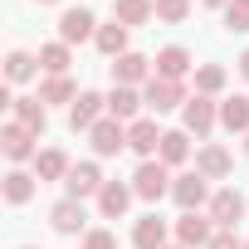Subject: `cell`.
<instances>
[{"label":"cell","mask_w":249,"mask_h":249,"mask_svg":"<svg viewBox=\"0 0 249 249\" xmlns=\"http://www.w3.org/2000/svg\"><path fill=\"white\" fill-rule=\"evenodd\" d=\"M147 98L137 93V88H122V83H112V93H107V117H117V122H137V107H142Z\"/></svg>","instance_id":"cell-16"},{"label":"cell","mask_w":249,"mask_h":249,"mask_svg":"<svg viewBox=\"0 0 249 249\" xmlns=\"http://www.w3.org/2000/svg\"><path fill=\"white\" fill-rule=\"evenodd\" d=\"M69 171H73V161H69L59 147H44V152L35 157V176H39V181H69Z\"/></svg>","instance_id":"cell-21"},{"label":"cell","mask_w":249,"mask_h":249,"mask_svg":"<svg viewBox=\"0 0 249 249\" xmlns=\"http://www.w3.org/2000/svg\"><path fill=\"white\" fill-rule=\"evenodd\" d=\"M83 220H88V210H83V200H73V196H64V200L49 210V225H54L59 234H78Z\"/></svg>","instance_id":"cell-15"},{"label":"cell","mask_w":249,"mask_h":249,"mask_svg":"<svg viewBox=\"0 0 249 249\" xmlns=\"http://www.w3.org/2000/svg\"><path fill=\"white\" fill-rule=\"evenodd\" d=\"M230 166H234V161H230V152H225V147H215V142L196 152V171H200L205 181H225V176H230Z\"/></svg>","instance_id":"cell-18"},{"label":"cell","mask_w":249,"mask_h":249,"mask_svg":"<svg viewBox=\"0 0 249 249\" xmlns=\"http://www.w3.org/2000/svg\"><path fill=\"white\" fill-rule=\"evenodd\" d=\"M239 78H244V83H249V49H244V54H239Z\"/></svg>","instance_id":"cell-35"},{"label":"cell","mask_w":249,"mask_h":249,"mask_svg":"<svg viewBox=\"0 0 249 249\" xmlns=\"http://www.w3.org/2000/svg\"><path fill=\"white\" fill-rule=\"evenodd\" d=\"M35 69H39L35 54H25V49H10L5 54V83H25V78H35Z\"/></svg>","instance_id":"cell-27"},{"label":"cell","mask_w":249,"mask_h":249,"mask_svg":"<svg viewBox=\"0 0 249 249\" xmlns=\"http://www.w3.org/2000/svg\"><path fill=\"white\" fill-rule=\"evenodd\" d=\"M205 215L215 220V230H234V225L244 220V196H239L234 186H225V191H215V196H210Z\"/></svg>","instance_id":"cell-4"},{"label":"cell","mask_w":249,"mask_h":249,"mask_svg":"<svg viewBox=\"0 0 249 249\" xmlns=\"http://www.w3.org/2000/svg\"><path fill=\"white\" fill-rule=\"evenodd\" d=\"M88 142H93V152H98V157H117L122 147H127V122H117V117H103L98 127L88 132Z\"/></svg>","instance_id":"cell-8"},{"label":"cell","mask_w":249,"mask_h":249,"mask_svg":"<svg viewBox=\"0 0 249 249\" xmlns=\"http://www.w3.org/2000/svg\"><path fill=\"white\" fill-rule=\"evenodd\" d=\"M220 127L249 137V98H225V103H220Z\"/></svg>","instance_id":"cell-24"},{"label":"cell","mask_w":249,"mask_h":249,"mask_svg":"<svg viewBox=\"0 0 249 249\" xmlns=\"http://www.w3.org/2000/svg\"><path fill=\"white\" fill-rule=\"evenodd\" d=\"M205 5H210V10H225V5H230V0H205Z\"/></svg>","instance_id":"cell-36"},{"label":"cell","mask_w":249,"mask_h":249,"mask_svg":"<svg viewBox=\"0 0 249 249\" xmlns=\"http://www.w3.org/2000/svg\"><path fill=\"white\" fill-rule=\"evenodd\" d=\"M25 249H30V244H25Z\"/></svg>","instance_id":"cell-41"},{"label":"cell","mask_w":249,"mask_h":249,"mask_svg":"<svg viewBox=\"0 0 249 249\" xmlns=\"http://www.w3.org/2000/svg\"><path fill=\"white\" fill-rule=\"evenodd\" d=\"M132 186H122V181H107L103 191H98V210H103V220H122L127 215V205H132Z\"/></svg>","instance_id":"cell-14"},{"label":"cell","mask_w":249,"mask_h":249,"mask_svg":"<svg viewBox=\"0 0 249 249\" xmlns=\"http://www.w3.org/2000/svg\"><path fill=\"white\" fill-rule=\"evenodd\" d=\"M191 73V54L181 49V44H166L161 54H157V78H171V83H181Z\"/></svg>","instance_id":"cell-20"},{"label":"cell","mask_w":249,"mask_h":249,"mask_svg":"<svg viewBox=\"0 0 249 249\" xmlns=\"http://www.w3.org/2000/svg\"><path fill=\"white\" fill-rule=\"evenodd\" d=\"M69 64H73V54H69V44H64V39H54V44H44V49H39V69H44L49 78L69 73Z\"/></svg>","instance_id":"cell-26"},{"label":"cell","mask_w":249,"mask_h":249,"mask_svg":"<svg viewBox=\"0 0 249 249\" xmlns=\"http://www.w3.org/2000/svg\"><path fill=\"white\" fill-rule=\"evenodd\" d=\"M0 147H5V157L20 166V161H30V157H39V147H35V132L30 127H20V122L10 117L5 122V132H0Z\"/></svg>","instance_id":"cell-12"},{"label":"cell","mask_w":249,"mask_h":249,"mask_svg":"<svg viewBox=\"0 0 249 249\" xmlns=\"http://www.w3.org/2000/svg\"><path fill=\"white\" fill-rule=\"evenodd\" d=\"M166 249H186V244H166Z\"/></svg>","instance_id":"cell-38"},{"label":"cell","mask_w":249,"mask_h":249,"mask_svg":"<svg viewBox=\"0 0 249 249\" xmlns=\"http://www.w3.org/2000/svg\"><path fill=\"white\" fill-rule=\"evenodd\" d=\"M176 239H181L186 249H205V244L215 239V220L200 215V210H181V220H176Z\"/></svg>","instance_id":"cell-6"},{"label":"cell","mask_w":249,"mask_h":249,"mask_svg":"<svg viewBox=\"0 0 249 249\" xmlns=\"http://www.w3.org/2000/svg\"><path fill=\"white\" fill-rule=\"evenodd\" d=\"M73 98H78V93H73V78H69V73L39 83V103H73Z\"/></svg>","instance_id":"cell-28"},{"label":"cell","mask_w":249,"mask_h":249,"mask_svg":"<svg viewBox=\"0 0 249 249\" xmlns=\"http://www.w3.org/2000/svg\"><path fill=\"white\" fill-rule=\"evenodd\" d=\"M112 20L127 25V30H137V25L157 20V0H112Z\"/></svg>","instance_id":"cell-17"},{"label":"cell","mask_w":249,"mask_h":249,"mask_svg":"<svg viewBox=\"0 0 249 249\" xmlns=\"http://www.w3.org/2000/svg\"><path fill=\"white\" fill-rule=\"evenodd\" d=\"M220 88H225V69H220V64H200V69H196V93L215 98Z\"/></svg>","instance_id":"cell-30"},{"label":"cell","mask_w":249,"mask_h":249,"mask_svg":"<svg viewBox=\"0 0 249 249\" xmlns=\"http://www.w3.org/2000/svg\"><path fill=\"white\" fill-rule=\"evenodd\" d=\"M35 181H39V176H30V171H10V176H5V200H10V205H25V200L35 196Z\"/></svg>","instance_id":"cell-29"},{"label":"cell","mask_w":249,"mask_h":249,"mask_svg":"<svg viewBox=\"0 0 249 249\" xmlns=\"http://www.w3.org/2000/svg\"><path fill=\"white\" fill-rule=\"evenodd\" d=\"M161 137H166V132L157 127L152 117H137V122H127V147H132V152H137L142 161H152V157H157V147H161Z\"/></svg>","instance_id":"cell-11"},{"label":"cell","mask_w":249,"mask_h":249,"mask_svg":"<svg viewBox=\"0 0 249 249\" xmlns=\"http://www.w3.org/2000/svg\"><path fill=\"white\" fill-rule=\"evenodd\" d=\"M103 112H107V98L103 93H78L73 107H69V127L73 132H93L98 122H103Z\"/></svg>","instance_id":"cell-7"},{"label":"cell","mask_w":249,"mask_h":249,"mask_svg":"<svg viewBox=\"0 0 249 249\" xmlns=\"http://www.w3.org/2000/svg\"><path fill=\"white\" fill-rule=\"evenodd\" d=\"M39 5H59V0H39Z\"/></svg>","instance_id":"cell-37"},{"label":"cell","mask_w":249,"mask_h":249,"mask_svg":"<svg viewBox=\"0 0 249 249\" xmlns=\"http://www.w3.org/2000/svg\"><path fill=\"white\" fill-rule=\"evenodd\" d=\"M181 122H186V132H196V137H210V127L220 122V103H215V98H205V93H196V98H186V107H181Z\"/></svg>","instance_id":"cell-2"},{"label":"cell","mask_w":249,"mask_h":249,"mask_svg":"<svg viewBox=\"0 0 249 249\" xmlns=\"http://www.w3.org/2000/svg\"><path fill=\"white\" fill-rule=\"evenodd\" d=\"M107 181H103V171H98V161H73V171H69V181H64V191L73 196V200H88V196H98Z\"/></svg>","instance_id":"cell-9"},{"label":"cell","mask_w":249,"mask_h":249,"mask_svg":"<svg viewBox=\"0 0 249 249\" xmlns=\"http://www.w3.org/2000/svg\"><path fill=\"white\" fill-rule=\"evenodd\" d=\"M142 98H147V107H152V112H171V107H186V88H181V83H171V78H152Z\"/></svg>","instance_id":"cell-13"},{"label":"cell","mask_w":249,"mask_h":249,"mask_svg":"<svg viewBox=\"0 0 249 249\" xmlns=\"http://www.w3.org/2000/svg\"><path fill=\"white\" fill-rule=\"evenodd\" d=\"M59 39H64V44L98 39V20H93V10H83V5H69V10L59 15Z\"/></svg>","instance_id":"cell-5"},{"label":"cell","mask_w":249,"mask_h":249,"mask_svg":"<svg viewBox=\"0 0 249 249\" xmlns=\"http://www.w3.org/2000/svg\"><path fill=\"white\" fill-rule=\"evenodd\" d=\"M210 181L200 176V171H186V176H176L171 181V200L181 205V210H200V205H210Z\"/></svg>","instance_id":"cell-3"},{"label":"cell","mask_w":249,"mask_h":249,"mask_svg":"<svg viewBox=\"0 0 249 249\" xmlns=\"http://www.w3.org/2000/svg\"><path fill=\"white\" fill-rule=\"evenodd\" d=\"M205 249H244V239H234V230H215V239Z\"/></svg>","instance_id":"cell-34"},{"label":"cell","mask_w":249,"mask_h":249,"mask_svg":"<svg viewBox=\"0 0 249 249\" xmlns=\"http://www.w3.org/2000/svg\"><path fill=\"white\" fill-rule=\"evenodd\" d=\"M83 249H117V239H112V230H88Z\"/></svg>","instance_id":"cell-33"},{"label":"cell","mask_w":249,"mask_h":249,"mask_svg":"<svg viewBox=\"0 0 249 249\" xmlns=\"http://www.w3.org/2000/svg\"><path fill=\"white\" fill-rule=\"evenodd\" d=\"M244 152H249V137H244Z\"/></svg>","instance_id":"cell-39"},{"label":"cell","mask_w":249,"mask_h":249,"mask_svg":"<svg viewBox=\"0 0 249 249\" xmlns=\"http://www.w3.org/2000/svg\"><path fill=\"white\" fill-rule=\"evenodd\" d=\"M132 191H137V200H161V196H171V166H161L157 157L152 161H142L137 171H132Z\"/></svg>","instance_id":"cell-1"},{"label":"cell","mask_w":249,"mask_h":249,"mask_svg":"<svg viewBox=\"0 0 249 249\" xmlns=\"http://www.w3.org/2000/svg\"><path fill=\"white\" fill-rule=\"evenodd\" d=\"M93 44H98L107 59H122V54H127V25H117V20H112V25H98V39H93Z\"/></svg>","instance_id":"cell-25"},{"label":"cell","mask_w":249,"mask_h":249,"mask_svg":"<svg viewBox=\"0 0 249 249\" xmlns=\"http://www.w3.org/2000/svg\"><path fill=\"white\" fill-rule=\"evenodd\" d=\"M186 157H191V132H186V127L166 132V137H161V147H157V161H161V166H181Z\"/></svg>","instance_id":"cell-23"},{"label":"cell","mask_w":249,"mask_h":249,"mask_svg":"<svg viewBox=\"0 0 249 249\" xmlns=\"http://www.w3.org/2000/svg\"><path fill=\"white\" fill-rule=\"evenodd\" d=\"M191 15V0H157V20H166V25H181Z\"/></svg>","instance_id":"cell-31"},{"label":"cell","mask_w":249,"mask_h":249,"mask_svg":"<svg viewBox=\"0 0 249 249\" xmlns=\"http://www.w3.org/2000/svg\"><path fill=\"white\" fill-rule=\"evenodd\" d=\"M10 112H15L20 127H30L35 137L49 127V112H44V103H39V98H15V103H10Z\"/></svg>","instance_id":"cell-22"},{"label":"cell","mask_w":249,"mask_h":249,"mask_svg":"<svg viewBox=\"0 0 249 249\" xmlns=\"http://www.w3.org/2000/svg\"><path fill=\"white\" fill-rule=\"evenodd\" d=\"M132 244L137 249H166V220L152 210V215H142L137 225H132Z\"/></svg>","instance_id":"cell-19"},{"label":"cell","mask_w":249,"mask_h":249,"mask_svg":"<svg viewBox=\"0 0 249 249\" xmlns=\"http://www.w3.org/2000/svg\"><path fill=\"white\" fill-rule=\"evenodd\" d=\"M244 249H249V244H244Z\"/></svg>","instance_id":"cell-40"},{"label":"cell","mask_w":249,"mask_h":249,"mask_svg":"<svg viewBox=\"0 0 249 249\" xmlns=\"http://www.w3.org/2000/svg\"><path fill=\"white\" fill-rule=\"evenodd\" d=\"M225 25L239 30V35L249 30V0H230V5H225Z\"/></svg>","instance_id":"cell-32"},{"label":"cell","mask_w":249,"mask_h":249,"mask_svg":"<svg viewBox=\"0 0 249 249\" xmlns=\"http://www.w3.org/2000/svg\"><path fill=\"white\" fill-rule=\"evenodd\" d=\"M157 73H152V59H142V54H122V59H112V83H122V88H137V83H152Z\"/></svg>","instance_id":"cell-10"}]
</instances>
